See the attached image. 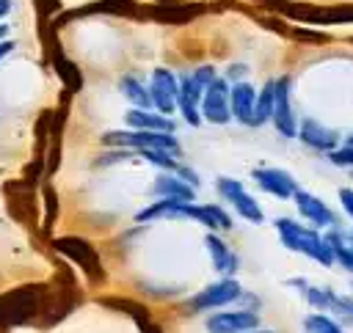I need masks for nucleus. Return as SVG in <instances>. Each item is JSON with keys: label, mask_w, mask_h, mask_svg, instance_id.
Returning a JSON list of instances; mask_svg holds the SVG:
<instances>
[{"label": "nucleus", "mask_w": 353, "mask_h": 333, "mask_svg": "<svg viewBox=\"0 0 353 333\" xmlns=\"http://www.w3.org/2000/svg\"><path fill=\"white\" fill-rule=\"evenodd\" d=\"M276 234H279V239L284 242V248H290V250H295V253H303V256L314 259V261L323 264V267L336 264L334 250H331L328 239L320 234V228L303 226V223H298V220H292V217H276Z\"/></svg>", "instance_id": "nucleus-1"}, {"label": "nucleus", "mask_w": 353, "mask_h": 333, "mask_svg": "<svg viewBox=\"0 0 353 333\" xmlns=\"http://www.w3.org/2000/svg\"><path fill=\"white\" fill-rule=\"evenodd\" d=\"M102 143L116 149H135V151H171L179 157L182 146L174 132H152V129H113L102 135Z\"/></svg>", "instance_id": "nucleus-2"}, {"label": "nucleus", "mask_w": 353, "mask_h": 333, "mask_svg": "<svg viewBox=\"0 0 353 333\" xmlns=\"http://www.w3.org/2000/svg\"><path fill=\"white\" fill-rule=\"evenodd\" d=\"M215 190H218V195L226 201V204H232V209L243 217V220H248V223H262L265 220V212H262V206L254 201V195L243 187V182H237V179H232V176H218L215 179Z\"/></svg>", "instance_id": "nucleus-3"}, {"label": "nucleus", "mask_w": 353, "mask_h": 333, "mask_svg": "<svg viewBox=\"0 0 353 333\" xmlns=\"http://www.w3.org/2000/svg\"><path fill=\"white\" fill-rule=\"evenodd\" d=\"M237 297H243V286H240L234 278H223V275H221V281H215V283L204 286L201 292H196V294L188 300V305H190L193 311H218V308L234 303Z\"/></svg>", "instance_id": "nucleus-4"}, {"label": "nucleus", "mask_w": 353, "mask_h": 333, "mask_svg": "<svg viewBox=\"0 0 353 333\" xmlns=\"http://www.w3.org/2000/svg\"><path fill=\"white\" fill-rule=\"evenodd\" d=\"M149 94H152V107L163 116H171L179 102V80L168 69H154L149 77Z\"/></svg>", "instance_id": "nucleus-5"}, {"label": "nucleus", "mask_w": 353, "mask_h": 333, "mask_svg": "<svg viewBox=\"0 0 353 333\" xmlns=\"http://www.w3.org/2000/svg\"><path fill=\"white\" fill-rule=\"evenodd\" d=\"M229 83L226 77H215L201 96V118L210 124H226L232 118V105H229Z\"/></svg>", "instance_id": "nucleus-6"}, {"label": "nucleus", "mask_w": 353, "mask_h": 333, "mask_svg": "<svg viewBox=\"0 0 353 333\" xmlns=\"http://www.w3.org/2000/svg\"><path fill=\"white\" fill-rule=\"evenodd\" d=\"M290 88L292 80L290 77H279L276 80V99H273V127L281 138H298V121L292 113V99H290Z\"/></svg>", "instance_id": "nucleus-7"}, {"label": "nucleus", "mask_w": 353, "mask_h": 333, "mask_svg": "<svg viewBox=\"0 0 353 333\" xmlns=\"http://www.w3.org/2000/svg\"><path fill=\"white\" fill-rule=\"evenodd\" d=\"M251 179L256 182L259 190H265V193H270V195H276V198H281V201H290V198H295V193H298L295 176L287 173L284 168L259 165V168L251 171Z\"/></svg>", "instance_id": "nucleus-8"}, {"label": "nucleus", "mask_w": 353, "mask_h": 333, "mask_svg": "<svg viewBox=\"0 0 353 333\" xmlns=\"http://www.w3.org/2000/svg\"><path fill=\"white\" fill-rule=\"evenodd\" d=\"M292 201H295L301 217H303L309 226H314V228H336V215L331 212V206H328L320 195H314V193H309V190H298Z\"/></svg>", "instance_id": "nucleus-9"}, {"label": "nucleus", "mask_w": 353, "mask_h": 333, "mask_svg": "<svg viewBox=\"0 0 353 333\" xmlns=\"http://www.w3.org/2000/svg\"><path fill=\"white\" fill-rule=\"evenodd\" d=\"M256 325H259V316L251 308H240V311L218 308V314H210L204 322L207 333H245V330H254Z\"/></svg>", "instance_id": "nucleus-10"}, {"label": "nucleus", "mask_w": 353, "mask_h": 333, "mask_svg": "<svg viewBox=\"0 0 353 333\" xmlns=\"http://www.w3.org/2000/svg\"><path fill=\"white\" fill-rule=\"evenodd\" d=\"M298 138H301L303 146H309V149H314V151H325V154L334 151L336 143H339L336 129L325 127V124L317 121V118H303V121L298 124Z\"/></svg>", "instance_id": "nucleus-11"}, {"label": "nucleus", "mask_w": 353, "mask_h": 333, "mask_svg": "<svg viewBox=\"0 0 353 333\" xmlns=\"http://www.w3.org/2000/svg\"><path fill=\"white\" fill-rule=\"evenodd\" d=\"M201 96H204V88L193 80V74L179 77V102H176V107H179V113L185 116V121L190 127H199L201 124V113H199Z\"/></svg>", "instance_id": "nucleus-12"}, {"label": "nucleus", "mask_w": 353, "mask_h": 333, "mask_svg": "<svg viewBox=\"0 0 353 333\" xmlns=\"http://www.w3.org/2000/svg\"><path fill=\"white\" fill-rule=\"evenodd\" d=\"M229 105H232V118L240 124H254V110H256V91L251 83H234L229 88Z\"/></svg>", "instance_id": "nucleus-13"}, {"label": "nucleus", "mask_w": 353, "mask_h": 333, "mask_svg": "<svg viewBox=\"0 0 353 333\" xmlns=\"http://www.w3.org/2000/svg\"><path fill=\"white\" fill-rule=\"evenodd\" d=\"M130 129H152V132H174L171 116H163L152 107H130L124 116Z\"/></svg>", "instance_id": "nucleus-14"}, {"label": "nucleus", "mask_w": 353, "mask_h": 333, "mask_svg": "<svg viewBox=\"0 0 353 333\" xmlns=\"http://www.w3.org/2000/svg\"><path fill=\"white\" fill-rule=\"evenodd\" d=\"M204 245H207V250H210L212 267H215L223 278H234V272H237V267H240L237 253H234V250H232V248H229L218 234H207Z\"/></svg>", "instance_id": "nucleus-15"}, {"label": "nucleus", "mask_w": 353, "mask_h": 333, "mask_svg": "<svg viewBox=\"0 0 353 333\" xmlns=\"http://www.w3.org/2000/svg\"><path fill=\"white\" fill-rule=\"evenodd\" d=\"M188 220H196L210 231H229L232 228L229 212L223 206H218V204H190Z\"/></svg>", "instance_id": "nucleus-16"}, {"label": "nucleus", "mask_w": 353, "mask_h": 333, "mask_svg": "<svg viewBox=\"0 0 353 333\" xmlns=\"http://www.w3.org/2000/svg\"><path fill=\"white\" fill-rule=\"evenodd\" d=\"M152 193H154L157 198H176V201H193V198H196L193 184H188L182 176H176V173H171V171H165L163 176H157Z\"/></svg>", "instance_id": "nucleus-17"}, {"label": "nucleus", "mask_w": 353, "mask_h": 333, "mask_svg": "<svg viewBox=\"0 0 353 333\" xmlns=\"http://www.w3.org/2000/svg\"><path fill=\"white\" fill-rule=\"evenodd\" d=\"M290 286L298 289V294H301L309 305H314V308H320V311H334V303H336V292H334V289L314 286V283H309V281H303V278H292Z\"/></svg>", "instance_id": "nucleus-18"}, {"label": "nucleus", "mask_w": 353, "mask_h": 333, "mask_svg": "<svg viewBox=\"0 0 353 333\" xmlns=\"http://www.w3.org/2000/svg\"><path fill=\"white\" fill-rule=\"evenodd\" d=\"M119 91L121 96L132 105V107H152V94H149V85H143L138 77L132 74H124L119 80Z\"/></svg>", "instance_id": "nucleus-19"}, {"label": "nucleus", "mask_w": 353, "mask_h": 333, "mask_svg": "<svg viewBox=\"0 0 353 333\" xmlns=\"http://www.w3.org/2000/svg\"><path fill=\"white\" fill-rule=\"evenodd\" d=\"M325 239H328V245H331V250H334L336 264H342L347 272H353V239L345 237L339 228H328Z\"/></svg>", "instance_id": "nucleus-20"}, {"label": "nucleus", "mask_w": 353, "mask_h": 333, "mask_svg": "<svg viewBox=\"0 0 353 333\" xmlns=\"http://www.w3.org/2000/svg\"><path fill=\"white\" fill-rule=\"evenodd\" d=\"M273 99H276V80H268L262 85V91L256 94V110H254V124L251 127H262L265 121H270V116H273Z\"/></svg>", "instance_id": "nucleus-21"}, {"label": "nucleus", "mask_w": 353, "mask_h": 333, "mask_svg": "<svg viewBox=\"0 0 353 333\" xmlns=\"http://www.w3.org/2000/svg\"><path fill=\"white\" fill-rule=\"evenodd\" d=\"M303 330H306V333H345L342 325H339L336 319L325 316V314H309V316L303 319Z\"/></svg>", "instance_id": "nucleus-22"}, {"label": "nucleus", "mask_w": 353, "mask_h": 333, "mask_svg": "<svg viewBox=\"0 0 353 333\" xmlns=\"http://www.w3.org/2000/svg\"><path fill=\"white\" fill-rule=\"evenodd\" d=\"M328 162H334V165H339V168H353V146H336L334 151H328Z\"/></svg>", "instance_id": "nucleus-23"}, {"label": "nucleus", "mask_w": 353, "mask_h": 333, "mask_svg": "<svg viewBox=\"0 0 353 333\" xmlns=\"http://www.w3.org/2000/svg\"><path fill=\"white\" fill-rule=\"evenodd\" d=\"M190 74H193V80H196V83H199L201 88H207V85H210V83H212V80L218 77L212 66H199V69H193Z\"/></svg>", "instance_id": "nucleus-24"}, {"label": "nucleus", "mask_w": 353, "mask_h": 333, "mask_svg": "<svg viewBox=\"0 0 353 333\" xmlns=\"http://www.w3.org/2000/svg\"><path fill=\"white\" fill-rule=\"evenodd\" d=\"M339 201H342V209L347 212V217L353 220V190L350 187H342L339 190Z\"/></svg>", "instance_id": "nucleus-25"}, {"label": "nucleus", "mask_w": 353, "mask_h": 333, "mask_svg": "<svg viewBox=\"0 0 353 333\" xmlns=\"http://www.w3.org/2000/svg\"><path fill=\"white\" fill-rule=\"evenodd\" d=\"M14 47H17L14 41H6V39H3V41H0V61H3V58H6V55L14 50Z\"/></svg>", "instance_id": "nucleus-26"}, {"label": "nucleus", "mask_w": 353, "mask_h": 333, "mask_svg": "<svg viewBox=\"0 0 353 333\" xmlns=\"http://www.w3.org/2000/svg\"><path fill=\"white\" fill-rule=\"evenodd\" d=\"M226 74H229L232 80H237V83H240V74H245V66H232Z\"/></svg>", "instance_id": "nucleus-27"}, {"label": "nucleus", "mask_w": 353, "mask_h": 333, "mask_svg": "<svg viewBox=\"0 0 353 333\" xmlns=\"http://www.w3.org/2000/svg\"><path fill=\"white\" fill-rule=\"evenodd\" d=\"M8 11H11V0H0V19H3Z\"/></svg>", "instance_id": "nucleus-28"}, {"label": "nucleus", "mask_w": 353, "mask_h": 333, "mask_svg": "<svg viewBox=\"0 0 353 333\" xmlns=\"http://www.w3.org/2000/svg\"><path fill=\"white\" fill-rule=\"evenodd\" d=\"M6 36H8V28H6V25H3V22H0V41H3V39H6Z\"/></svg>", "instance_id": "nucleus-29"}, {"label": "nucleus", "mask_w": 353, "mask_h": 333, "mask_svg": "<svg viewBox=\"0 0 353 333\" xmlns=\"http://www.w3.org/2000/svg\"><path fill=\"white\" fill-rule=\"evenodd\" d=\"M245 333H276V330H256V327H254V330H245Z\"/></svg>", "instance_id": "nucleus-30"}, {"label": "nucleus", "mask_w": 353, "mask_h": 333, "mask_svg": "<svg viewBox=\"0 0 353 333\" xmlns=\"http://www.w3.org/2000/svg\"><path fill=\"white\" fill-rule=\"evenodd\" d=\"M345 143H347V146H353V132H350V135L345 138Z\"/></svg>", "instance_id": "nucleus-31"}, {"label": "nucleus", "mask_w": 353, "mask_h": 333, "mask_svg": "<svg viewBox=\"0 0 353 333\" xmlns=\"http://www.w3.org/2000/svg\"><path fill=\"white\" fill-rule=\"evenodd\" d=\"M350 239H353V234H350Z\"/></svg>", "instance_id": "nucleus-32"}]
</instances>
